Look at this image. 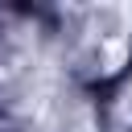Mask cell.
Wrapping results in <instances>:
<instances>
[{
    "instance_id": "1",
    "label": "cell",
    "mask_w": 132,
    "mask_h": 132,
    "mask_svg": "<svg viewBox=\"0 0 132 132\" xmlns=\"http://www.w3.org/2000/svg\"><path fill=\"white\" fill-rule=\"evenodd\" d=\"M120 62H124V41H111V45H107V66H103V70H116Z\"/></svg>"
}]
</instances>
